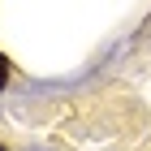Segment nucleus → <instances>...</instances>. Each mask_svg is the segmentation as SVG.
I'll use <instances>...</instances> for the list:
<instances>
[{
  "label": "nucleus",
  "mask_w": 151,
  "mask_h": 151,
  "mask_svg": "<svg viewBox=\"0 0 151 151\" xmlns=\"http://www.w3.org/2000/svg\"><path fill=\"white\" fill-rule=\"evenodd\" d=\"M4 82H9V60L0 56V91H4Z\"/></svg>",
  "instance_id": "obj_1"
}]
</instances>
